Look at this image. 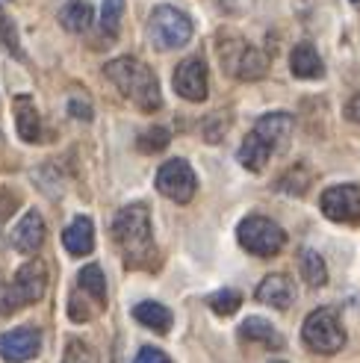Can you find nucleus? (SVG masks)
Wrapping results in <instances>:
<instances>
[{
    "label": "nucleus",
    "mask_w": 360,
    "mask_h": 363,
    "mask_svg": "<svg viewBox=\"0 0 360 363\" xmlns=\"http://www.w3.org/2000/svg\"><path fill=\"white\" fill-rule=\"evenodd\" d=\"M225 133H227V116L215 113L213 118L204 121V136H207V142H222Z\"/></svg>",
    "instance_id": "30"
},
{
    "label": "nucleus",
    "mask_w": 360,
    "mask_h": 363,
    "mask_svg": "<svg viewBox=\"0 0 360 363\" xmlns=\"http://www.w3.org/2000/svg\"><path fill=\"white\" fill-rule=\"evenodd\" d=\"M45 242V219L35 210H27L21 222L12 228V248L21 254H35Z\"/></svg>",
    "instance_id": "12"
},
{
    "label": "nucleus",
    "mask_w": 360,
    "mask_h": 363,
    "mask_svg": "<svg viewBox=\"0 0 360 363\" xmlns=\"http://www.w3.org/2000/svg\"><path fill=\"white\" fill-rule=\"evenodd\" d=\"M240 337L248 340V342H263V346H269V349H283V337L266 319H260V316L245 319L240 325Z\"/></svg>",
    "instance_id": "20"
},
{
    "label": "nucleus",
    "mask_w": 360,
    "mask_h": 363,
    "mask_svg": "<svg viewBox=\"0 0 360 363\" xmlns=\"http://www.w3.org/2000/svg\"><path fill=\"white\" fill-rule=\"evenodd\" d=\"M301 337L308 342V349L316 354H337L346 346V328L334 307H319V311H313L304 319Z\"/></svg>",
    "instance_id": "3"
},
{
    "label": "nucleus",
    "mask_w": 360,
    "mask_h": 363,
    "mask_svg": "<svg viewBox=\"0 0 360 363\" xmlns=\"http://www.w3.org/2000/svg\"><path fill=\"white\" fill-rule=\"evenodd\" d=\"M42 334L35 328H15L9 334H0V357L6 363H27L39 354Z\"/></svg>",
    "instance_id": "11"
},
{
    "label": "nucleus",
    "mask_w": 360,
    "mask_h": 363,
    "mask_svg": "<svg viewBox=\"0 0 360 363\" xmlns=\"http://www.w3.org/2000/svg\"><path fill=\"white\" fill-rule=\"evenodd\" d=\"M254 298L260 304L275 307V311H286V307H293V301H296V286L286 275H266L257 286Z\"/></svg>",
    "instance_id": "13"
},
{
    "label": "nucleus",
    "mask_w": 360,
    "mask_h": 363,
    "mask_svg": "<svg viewBox=\"0 0 360 363\" xmlns=\"http://www.w3.org/2000/svg\"><path fill=\"white\" fill-rule=\"evenodd\" d=\"M77 284H80L83 293H89L98 304L106 301V281H103L101 266H95V263H92V266H83L80 275H77Z\"/></svg>",
    "instance_id": "23"
},
{
    "label": "nucleus",
    "mask_w": 360,
    "mask_h": 363,
    "mask_svg": "<svg viewBox=\"0 0 360 363\" xmlns=\"http://www.w3.org/2000/svg\"><path fill=\"white\" fill-rule=\"evenodd\" d=\"M0 45H4L15 60H24L21 42H18V30H15V24H12V18L6 15V9H0Z\"/></svg>",
    "instance_id": "26"
},
{
    "label": "nucleus",
    "mask_w": 360,
    "mask_h": 363,
    "mask_svg": "<svg viewBox=\"0 0 360 363\" xmlns=\"http://www.w3.org/2000/svg\"><path fill=\"white\" fill-rule=\"evenodd\" d=\"M174 92L186 101L201 104L207 98V65L204 60L189 57L174 68Z\"/></svg>",
    "instance_id": "10"
},
{
    "label": "nucleus",
    "mask_w": 360,
    "mask_h": 363,
    "mask_svg": "<svg viewBox=\"0 0 360 363\" xmlns=\"http://www.w3.org/2000/svg\"><path fill=\"white\" fill-rule=\"evenodd\" d=\"M103 74L110 77V83L118 89V92L133 101L139 110L145 113H154L163 106V95H159V83H157V74L133 57H118L113 62H106Z\"/></svg>",
    "instance_id": "1"
},
{
    "label": "nucleus",
    "mask_w": 360,
    "mask_h": 363,
    "mask_svg": "<svg viewBox=\"0 0 360 363\" xmlns=\"http://www.w3.org/2000/svg\"><path fill=\"white\" fill-rule=\"evenodd\" d=\"M95 21V9L92 4L86 0H68V4L60 9V24L68 30V33H86Z\"/></svg>",
    "instance_id": "19"
},
{
    "label": "nucleus",
    "mask_w": 360,
    "mask_h": 363,
    "mask_svg": "<svg viewBox=\"0 0 360 363\" xmlns=\"http://www.w3.org/2000/svg\"><path fill=\"white\" fill-rule=\"evenodd\" d=\"M319 207H322V213H325L331 222L357 225L360 222V186H354V184L331 186V189L322 192Z\"/></svg>",
    "instance_id": "9"
},
{
    "label": "nucleus",
    "mask_w": 360,
    "mask_h": 363,
    "mask_svg": "<svg viewBox=\"0 0 360 363\" xmlns=\"http://www.w3.org/2000/svg\"><path fill=\"white\" fill-rule=\"evenodd\" d=\"M240 304H242V296L237 293V289H219V293H213V296H210V311H213V313H219V316L237 313V311H240Z\"/></svg>",
    "instance_id": "25"
},
{
    "label": "nucleus",
    "mask_w": 360,
    "mask_h": 363,
    "mask_svg": "<svg viewBox=\"0 0 360 363\" xmlns=\"http://www.w3.org/2000/svg\"><path fill=\"white\" fill-rule=\"evenodd\" d=\"M219 60H222V68L237 80H260L269 71L266 53L257 50L254 45H248L245 39H222Z\"/></svg>",
    "instance_id": "4"
},
{
    "label": "nucleus",
    "mask_w": 360,
    "mask_h": 363,
    "mask_svg": "<svg viewBox=\"0 0 360 363\" xmlns=\"http://www.w3.org/2000/svg\"><path fill=\"white\" fill-rule=\"evenodd\" d=\"M121 15H124V0H103V6H101V30L110 35V39L118 33Z\"/></svg>",
    "instance_id": "27"
},
{
    "label": "nucleus",
    "mask_w": 360,
    "mask_h": 363,
    "mask_svg": "<svg viewBox=\"0 0 360 363\" xmlns=\"http://www.w3.org/2000/svg\"><path fill=\"white\" fill-rule=\"evenodd\" d=\"M290 68H293V74L301 77V80H319L322 74H325V62H322L319 50L310 42H301V45L293 48Z\"/></svg>",
    "instance_id": "16"
},
{
    "label": "nucleus",
    "mask_w": 360,
    "mask_h": 363,
    "mask_svg": "<svg viewBox=\"0 0 360 363\" xmlns=\"http://www.w3.org/2000/svg\"><path fill=\"white\" fill-rule=\"evenodd\" d=\"M346 116H349L351 121H357V124H360V92H357V95L349 101V106H346Z\"/></svg>",
    "instance_id": "33"
},
{
    "label": "nucleus",
    "mask_w": 360,
    "mask_h": 363,
    "mask_svg": "<svg viewBox=\"0 0 360 363\" xmlns=\"http://www.w3.org/2000/svg\"><path fill=\"white\" fill-rule=\"evenodd\" d=\"M157 189L174 204H189L198 189V177L186 160H169L157 172Z\"/></svg>",
    "instance_id": "8"
},
{
    "label": "nucleus",
    "mask_w": 360,
    "mask_h": 363,
    "mask_svg": "<svg viewBox=\"0 0 360 363\" xmlns=\"http://www.w3.org/2000/svg\"><path fill=\"white\" fill-rule=\"evenodd\" d=\"M308 172H304L301 166H296L290 174H283L281 180H278V189L281 192H290V195H301L304 192V186H308Z\"/></svg>",
    "instance_id": "28"
},
{
    "label": "nucleus",
    "mask_w": 360,
    "mask_h": 363,
    "mask_svg": "<svg viewBox=\"0 0 360 363\" xmlns=\"http://www.w3.org/2000/svg\"><path fill=\"white\" fill-rule=\"evenodd\" d=\"M298 272H301L304 284L313 286V289L325 286V281H328V266L313 248H301L298 251Z\"/></svg>",
    "instance_id": "22"
},
{
    "label": "nucleus",
    "mask_w": 360,
    "mask_h": 363,
    "mask_svg": "<svg viewBox=\"0 0 360 363\" xmlns=\"http://www.w3.org/2000/svg\"><path fill=\"white\" fill-rule=\"evenodd\" d=\"M15 124H18V136L24 142H39L42 121H39V113H35V104L27 95L15 98Z\"/></svg>",
    "instance_id": "17"
},
{
    "label": "nucleus",
    "mask_w": 360,
    "mask_h": 363,
    "mask_svg": "<svg viewBox=\"0 0 360 363\" xmlns=\"http://www.w3.org/2000/svg\"><path fill=\"white\" fill-rule=\"evenodd\" d=\"M62 245H65L68 254H74V257H86V254H92V248H95V228H92V222H89L86 216H77V219L65 228Z\"/></svg>",
    "instance_id": "15"
},
{
    "label": "nucleus",
    "mask_w": 360,
    "mask_h": 363,
    "mask_svg": "<svg viewBox=\"0 0 360 363\" xmlns=\"http://www.w3.org/2000/svg\"><path fill=\"white\" fill-rule=\"evenodd\" d=\"M351 4H357V6H360V0H351Z\"/></svg>",
    "instance_id": "34"
},
{
    "label": "nucleus",
    "mask_w": 360,
    "mask_h": 363,
    "mask_svg": "<svg viewBox=\"0 0 360 363\" xmlns=\"http://www.w3.org/2000/svg\"><path fill=\"white\" fill-rule=\"evenodd\" d=\"M45 286H47V269L42 260H30L18 269V275L12 281V286L4 289L0 296V313H12L18 307L33 304L45 296Z\"/></svg>",
    "instance_id": "5"
},
{
    "label": "nucleus",
    "mask_w": 360,
    "mask_h": 363,
    "mask_svg": "<svg viewBox=\"0 0 360 363\" xmlns=\"http://www.w3.org/2000/svg\"><path fill=\"white\" fill-rule=\"evenodd\" d=\"M133 319L142 322L145 328L157 331V334H169L171 322H174L171 311H169L166 304H159V301H139V304L133 307Z\"/></svg>",
    "instance_id": "18"
},
{
    "label": "nucleus",
    "mask_w": 360,
    "mask_h": 363,
    "mask_svg": "<svg viewBox=\"0 0 360 363\" xmlns=\"http://www.w3.org/2000/svg\"><path fill=\"white\" fill-rule=\"evenodd\" d=\"M68 113L71 116H74V118H83V121H89V118H92V106H89L86 101H68Z\"/></svg>",
    "instance_id": "32"
},
{
    "label": "nucleus",
    "mask_w": 360,
    "mask_h": 363,
    "mask_svg": "<svg viewBox=\"0 0 360 363\" xmlns=\"http://www.w3.org/2000/svg\"><path fill=\"white\" fill-rule=\"evenodd\" d=\"M133 363H171L169 357H166V352H159V349H154V346H145L136 357H133Z\"/></svg>",
    "instance_id": "31"
},
{
    "label": "nucleus",
    "mask_w": 360,
    "mask_h": 363,
    "mask_svg": "<svg viewBox=\"0 0 360 363\" xmlns=\"http://www.w3.org/2000/svg\"><path fill=\"white\" fill-rule=\"evenodd\" d=\"M254 133L269 145L272 151L283 148L293 136V116L290 113H269L254 124Z\"/></svg>",
    "instance_id": "14"
},
{
    "label": "nucleus",
    "mask_w": 360,
    "mask_h": 363,
    "mask_svg": "<svg viewBox=\"0 0 360 363\" xmlns=\"http://www.w3.org/2000/svg\"><path fill=\"white\" fill-rule=\"evenodd\" d=\"M113 240L118 242L128 266L139 269L154 257V237H151V216L145 204H130L118 210L113 222Z\"/></svg>",
    "instance_id": "2"
},
{
    "label": "nucleus",
    "mask_w": 360,
    "mask_h": 363,
    "mask_svg": "<svg viewBox=\"0 0 360 363\" xmlns=\"http://www.w3.org/2000/svg\"><path fill=\"white\" fill-rule=\"evenodd\" d=\"M169 142H171V133L166 130V127H148V130L139 136L136 145H139L142 154H159V151L169 148Z\"/></svg>",
    "instance_id": "24"
},
{
    "label": "nucleus",
    "mask_w": 360,
    "mask_h": 363,
    "mask_svg": "<svg viewBox=\"0 0 360 363\" xmlns=\"http://www.w3.org/2000/svg\"><path fill=\"white\" fill-rule=\"evenodd\" d=\"M237 240L248 254H257V257H275L283 248L286 233L278 222L266 219V216H248L237 228Z\"/></svg>",
    "instance_id": "7"
},
{
    "label": "nucleus",
    "mask_w": 360,
    "mask_h": 363,
    "mask_svg": "<svg viewBox=\"0 0 360 363\" xmlns=\"http://www.w3.org/2000/svg\"><path fill=\"white\" fill-rule=\"evenodd\" d=\"M62 363H98V357H95V352H92V349L86 346V342L71 340V342H68V349H65Z\"/></svg>",
    "instance_id": "29"
},
{
    "label": "nucleus",
    "mask_w": 360,
    "mask_h": 363,
    "mask_svg": "<svg viewBox=\"0 0 360 363\" xmlns=\"http://www.w3.org/2000/svg\"><path fill=\"white\" fill-rule=\"evenodd\" d=\"M148 35L154 48L159 50L184 48L192 39V21L186 12H180L174 6H157L148 18Z\"/></svg>",
    "instance_id": "6"
},
{
    "label": "nucleus",
    "mask_w": 360,
    "mask_h": 363,
    "mask_svg": "<svg viewBox=\"0 0 360 363\" xmlns=\"http://www.w3.org/2000/svg\"><path fill=\"white\" fill-rule=\"evenodd\" d=\"M269 157H272V148L251 130L245 139H242V145H240V162L248 169V172H263L266 169V162H269Z\"/></svg>",
    "instance_id": "21"
},
{
    "label": "nucleus",
    "mask_w": 360,
    "mask_h": 363,
    "mask_svg": "<svg viewBox=\"0 0 360 363\" xmlns=\"http://www.w3.org/2000/svg\"><path fill=\"white\" fill-rule=\"evenodd\" d=\"M275 363H283V360H275Z\"/></svg>",
    "instance_id": "35"
}]
</instances>
